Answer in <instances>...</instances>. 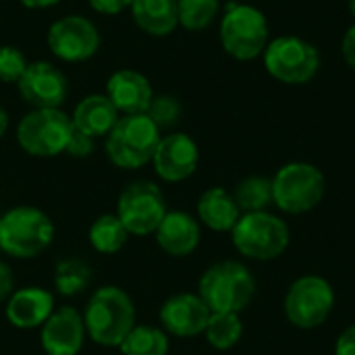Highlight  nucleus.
I'll use <instances>...</instances> for the list:
<instances>
[{
	"label": "nucleus",
	"instance_id": "34",
	"mask_svg": "<svg viewBox=\"0 0 355 355\" xmlns=\"http://www.w3.org/2000/svg\"><path fill=\"white\" fill-rule=\"evenodd\" d=\"M12 289H15V275L8 264L0 262V304L8 302V297L12 295Z\"/></svg>",
	"mask_w": 355,
	"mask_h": 355
},
{
	"label": "nucleus",
	"instance_id": "21",
	"mask_svg": "<svg viewBox=\"0 0 355 355\" xmlns=\"http://www.w3.org/2000/svg\"><path fill=\"white\" fill-rule=\"evenodd\" d=\"M239 216H241V210L233 193H229L223 187H210L198 200V218L210 231L231 233Z\"/></svg>",
	"mask_w": 355,
	"mask_h": 355
},
{
	"label": "nucleus",
	"instance_id": "26",
	"mask_svg": "<svg viewBox=\"0 0 355 355\" xmlns=\"http://www.w3.org/2000/svg\"><path fill=\"white\" fill-rule=\"evenodd\" d=\"M92 283V268L87 262L79 258H64L56 264L54 270V285L60 295L75 297L83 293Z\"/></svg>",
	"mask_w": 355,
	"mask_h": 355
},
{
	"label": "nucleus",
	"instance_id": "17",
	"mask_svg": "<svg viewBox=\"0 0 355 355\" xmlns=\"http://www.w3.org/2000/svg\"><path fill=\"white\" fill-rule=\"evenodd\" d=\"M106 98L123 114H146L154 100V92L141 73L121 69L110 75L106 83Z\"/></svg>",
	"mask_w": 355,
	"mask_h": 355
},
{
	"label": "nucleus",
	"instance_id": "37",
	"mask_svg": "<svg viewBox=\"0 0 355 355\" xmlns=\"http://www.w3.org/2000/svg\"><path fill=\"white\" fill-rule=\"evenodd\" d=\"M6 129H8V114H6V110L0 106V137L6 133Z\"/></svg>",
	"mask_w": 355,
	"mask_h": 355
},
{
	"label": "nucleus",
	"instance_id": "11",
	"mask_svg": "<svg viewBox=\"0 0 355 355\" xmlns=\"http://www.w3.org/2000/svg\"><path fill=\"white\" fill-rule=\"evenodd\" d=\"M166 198L162 189L152 181L129 183L116 202V216L129 231V235H150L156 233L158 225L166 216Z\"/></svg>",
	"mask_w": 355,
	"mask_h": 355
},
{
	"label": "nucleus",
	"instance_id": "33",
	"mask_svg": "<svg viewBox=\"0 0 355 355\" xmlns=\"http://www.w3.org/2000/svg\"><path fill=\"white\" fill-rule=\"evenodd\" d=\"M335 355H355V324H349L335 341Z\"/></svg>",
	"mask_w": 355,
	"mask_h": 355
},
{
	"label": "nucleus",
	"instance_id": "36",
	"mask_svg": "<svg viewBox=\"0 0 355 355\" xmlns=\"http://www.w3.org/2000/svg\"><path fill=\"white\" fill-rule=\"evenodd\" d=\"M60 0H21L23 6L27 8H50L54 4H58Z\"/></svg>",
	"mask_w": 355,
	"mask_h": 355
},
{
	"label": "nucleus",
	"instance_id": "12",
	"mask_svg": "<svg viewBox=\"0 0 355 355\" xmlns=\"http://www.w3.org/2000/svg\"><path fill=\"white\" fill-rule=\"evenodd\" d=\"M48 48L60 60L81 62L98 52L100 33L89 19L81 15H69L50 25Z\"/></svg>",
	"mask_w": 355,
	"mask_h": 355
},
{
	"label": "nucleus",
	"instance_id": "38",
	"mask_svg": "<svg viewBox=\"0 0 355 355\" xmlns=\"http://www.w3.org/2000/svg\"><path fill=\"white\" fill-rule=\"evenodd\" d=\"M347 4H349V12L354 15L355 19V0H347Z\"/></svg>",
	"mask_w": 355,
	"mask_h": 355
},
{
	"label": "nucleus",
	"instance_id": "8",
	"mask_svg": "<svg viewBox=\"0 0 355 355\" xmlns=\"http://www.w3.org/2000/svg\"><path fill=\"white\" fill-rule=\"evenodd\" d=\"M270 42L266 15L252 4H229L220 21V44L237 60H254Z\"/></svg>",
	"mask_w": 355,
	"mask_h": 355
},
{
	"label": "nucleus",
	"instance_id": "28",
	"mask_svg": "<svg viewBox=\"0 0 355 355\" xmlns=\"http://www.w3.org/2000/svg\"><path fill=\"white\" fill-rule=\"evenodd\" d=\"M179 25L189 31L206 29L218 15V0H177Z\"/></svg>",
	"mask_w": 355,
	"mask_h": 355
},
{
	"label": "nucleus",
	"instance_id": "22",
	"mask_svg": "<svg viewBox=\"0 0 355 355\" xmlns=\"http://www.w3.org/2000/svg\"><path fill=\"white\" fill-rule=\"evenodd\" d=\"M131 8L137 27L150 35H168L179 25L177 0H133Z\"/></svg>",
	"mask_w": 355,
	"mask_h": 355
},
{
	"label": "nucleus",
	"instance_id": "3",
	"mask_svg": "<svg viewBox=\"0 0 355 355\" xmlns=\"http://www.w3.org/2000/svg\"><path fill=\"white\" fill-rule=\"evenodd\" d=\"M54 241V225L33 206H15L0 216V250L17 260L40 256Z\"/></svg>",
	"mask_w": 355,
	"mask_h": 355
},
{
	"label": "nucleus",
	"instance_id": "16",
	"mask_svg": "<svg viewBox=\"0 0 355 355\" xmlns=\"http://www.w3.org/2000/svg\"><path fill=\"white\" fill-rule=\"evenodd\" d=\"M85 337L83 316L75 308L62 306L42 324L40 341L46 355H79Z\"/></svg>",
	"mask_w": 355,
	"mask_h": 355
},
{
	"label": "nucleus",
	"instance_id": "13",
	"mask_svg": "<svg viewBox=\"0 0 355 355\" xmlns=\"http://www.w3.org/2000/svg\"><path fill=\"white\" fill-rule=\"evenodd\" d=\"M17 85L23 100L33 108H58L69 94L64 73L46 60L29 62Z\"/></svg>",
	"mask_w": 355,
	"mask_h": 355
},
{
	"label": "nucleus",
	"instance_id": "35",
	"mask_svg": "<svg viewBox=\"0 0 355 355\" xmlns=\"http://www.w3.org/2000/svg\"><path fill=\"white\" fill-rule=\"evenodd\" d=\"M341 54H343L347 67H349L352 71H355V25H352V27L345 31V35H343V40H341Z\"/></svg>",
	"mask_w": 355,
	"mask_h": 355
},
{
	"label": "nucleus",
	"instance_id": "18",
	"mask_svg": "<svg viewBox=\"0 0 355 355\" xmlns=\"http://www.w3.org/2000/svg\"><path fill=\"white\" fill-rule=\"evenodd\" d=\"M200 239H202L200 223L183 210L166 212V216L156 229V243L164 254L173 258H185L193 254L200 245Z\"/></svg>",
	"mask_w": 355,
	"mask_h": 355
},
{
	"label": "nucleus",
	"instance_id": "19",
	"mask_svg": "<svg viewBox=\"0 0 355 355\" xmlns=\"http://www.w3.org/2000/svg\"><path fill=\"white\" fill-rule=\"evenodd\" d=\"M54 312V295L44 287H23L6 302V320L23 331L42 327Z\"/></svg>",
	"mask_w": 355,
	"mask_h": 355
},
{
	"label": "nucleus",
	"instance_id": "31",
	"mask_svg": "<svg viewBox=\"0 0 355 355\" xmlns=\"http://www.w3.org/2000/svg\"><path fill=\"white\" fill-rule=\"evenodd\" d=\"M92 152H94V137H89V135L75 129L73 135H71V141L67 146V154H71L75 158H85Z\"/></svg>",
	"mask_w": 355,
	"mask_h": 355
},
{
	"label": "nucleus",
	"instance_id": "1",
	"mask_svg": "<svg viewBox=\"0 0 355 355\" xmlns=\"http://www.w3.org/2000/svg\"><path fill=\"white\" fill-rule=\"evenodd\" d=\"M83 324L87 337L104 347H119L135 327V306L129 293L116 285H104L89 297Z\"/></svg>",
	"mask_w": 355,
	"mask_h": 355
},
{
	"label": "nucleus",
	"instance_id": "2",
	"mask_svg": "<svg viewBox=\"0 0 355 355\" xmlns=\"http://www.w3.org/2000/svg\"><path fill=\"white\" fill-rule=\"evenodd\" d=\"M198 295L212 314H241L256 295V279L245 264L237 260H223L202 275Z\"/></svg>",
	"mask_w": 355,
	"mask_h": 355
},
{
	"label": "nucleus",
	"instance_id": "6",
	"mask_svg": "<svg viewBox=\"0 0 355 355\" xmlns=\"http://www.w3.org/2000/svg\"><path fill=\"white\" fill-rule=\"evenodd\" d=\"M272 181V204L285 214L312 212L327 193L324 173L310 162H287L281 166Z\"/></svg>",
	"mask_w": 355,
	"mask_h": 355
},
{
	"label": "nucleus",
	"instance_id": "14",
	"mask_svg": "<svg viewBox=\"0 0 355 355\" xmlns=\"http://www.w3.org/2000/svg\"><path fill=\"white\" fill-rule=\"evenodd\" d=\"M212 312L198 293H177L160 308V324L166 335L189 339L204 335Z\"/></svg>",
	"mask_w": 355,
	"mask_h": 355
},
{
	"label": "nucleus",
	"instance_id": "25",
	"mask_svg": "<svg viewBox=\"0 0 355 355\" xmlns=\"http://www.w3.org/2000/svg\"><path fill=\"white\" fill-rule=\"evenodd\" d=\"M233 198L241 210V214L248 212H262L272 204V181L262 175H254L237 183Z\"/></svg>",
	"mask_w": 355,
	"mask_h": 355
},
{
	"label": "nucleus",
	"instance_id": "15",
	"mask_svg": "<svg viewBox=\"0 0 355 355\" xmlns=\"http://www.w3.org/2000/svg\"><path fill=\"white\" fill-rule=\"evenodd\" d=\"M152 162L162 181L181 183L196 173L200 164V150L187 133H168L160 137Z\"/></svg>",
	"mask_w": 355,
	"mask_h": 355
},
{
	"label": "nucleus",
	"instance_id": "5",
	"mask_svg": "<svg viewBox=\"0 0 355 355\" xmlns=\"http://www.w3.org/2000/svg\"><path fill=\"white\" fill-rule=\"evenodd\" d=\"M160 144V129L148 114H123L106 135L108 160L119 168H141L152 162Z\"/></svg>",
	"mask_w": 355,
	"mask_h": 355
},
{
	"label": "nucleus",
	"instance_id": "20",
	"mask_svg": "<svg viewBox=\"0 0 355 355\" xmlns=\"http://www.w3.org/2000/svg\"><path fill=\"white\" fill-rule=\"evenodd\" d=\"M73 127L89 137H106L119 121V110L106 96L92 94L83 98L71 116Z\"/></svg>",
	"mask_w": 355,
	"mask_h": 355
},
{
	"label": "nucleus",
	"instance_id": "4",
	"mask_svg": "<svg viewBox=\"0 0 355 355\" xmlns=\"http://www.w3.org/2000/svg\"><path fill=\"white\" fill-rule=\"evenodd\" d=\"M231 239L243 258L270 262L285 254L291 243V231L281 216L262 210L241 214L231 231Z\"/></svg>",
	"mask_w": 355,
	"mask_h": 355
},
{
	"label": "nucleus",
	"instance_id": "39",
	"mask_svg": "<svg viewBox=\"0 0 355 355\" xmlns=\"http://www.w3.org/2000/svg\"><path fill=\"white\" fill-rule=\"evenodd\" d=\"M0 252H2V250H0Z\"/></svg>",
	"mask_w": 355,
	"mask_h": 355
},
{
	"label": "nucleus",
	"instance_id": "24",
	"mask_svg": "<svg viewBox=\"0 0 355 355\" xmlns=\"http://www.w3.org/2000/svg\"><path fill=\"white\" fill-rule=\"evenodd\" d=\"M168 347V335L148 324H135L119 345L123 355H166Z\"/></svg>",
	"mask_w": 355,
	"mask_h": 355
},
{
	"label": "nucleus",
	"instance_id": "23",
	"mask_svg": "<svg viewBox=\"0 0 355 355\" xmlns=\"http://www.w3.org/2000/svg\"><path fill=\"white\" fill-rule=\"evenodd\" d=\"M89 243L100 254H116L129 239V231L116 214H102L89 227Z\"/></svg>",
	"mask_w": 355,
	"mask_h": 355
},
{
	"label": "nucleus",
	"instance_id": "10",
	"mask_svg": "<svg viewBox=\"0 0 355 355\" xmlns=\"http://www.w3.org/2000/svg\"><path fill=\"white\" fill-rule=\"evenodd\" d=\"M335 289L324 277L306 275L289 285L283 310L295 329L312 331L329 320L335 308Z\"/></svg>",
	"mask_w": 355,
	"mask_h": 355
},
{
	"label": "nucleus",
	"instance_id": "30",
	"mask_svg": "<svg viewBox=\"0 0 355 355\" xmlns=\"http://www.w3.org/2000/svg\"><path fill=\"white\" fill-rule=\"evenodd\" d=\"M146 114L156 123L158 129H164V127H173L179 121L181 106L171 96H158V98L152 100V104H150V108H148Z\"/></svg>",
	"mask_w": 355,
	"mask_h": 355
},
{
	"label": "nucleus",
	"instance_id": "32",
	"mask_svg": "<svg viewBox=\"0 0 355 355\" xmlns=\"http://www.w3.org/2000/svg\"><path fill=\"white\" fill-rule=\"evenodd\" d=\"M133 4V0H89V6L96 10V12H102V15H116V12H123L125 8H129Z\"/></svg>",
	"mask_w": 355,
	"mask_h": 355
},
{
	"label": "nucleus",
	"instance_id": "9",
	"mask_svg": "<svg viewBox=\"0 0 355 355\" xmlns=\"http://www.w3.org/2000/svg\"><path fill=\"white\" fill-rule=\"evenodd\" d=\"M73 131V121L60 108H35L21 119L17 141L27 154L50 158L67 152Z\"/></svg>",
	"mask_w": 355,
	"mask_h": 355
},
{
	"label": "nucleus",
	"instance_id": "27",
	"mask_svg": "<svg viewBox=\"0 0 355 355\" xmlns=\"http://www.w3.org/2000/svg\"><path fill=\"white\" fill-rule=\"evenodd\" d=\"M204 335H206V341L214 349L227 352V349L235 347L241 341V337H243V322H241L239 314L216 312V314L210 316Z\"/></svg>",
	"mask_w": 355,
	"mask_h": 355
},
{
	"label": "nucleus",
	"instance_id": "7",
	"mask_svg": "<svg viewBox=\"0 0 355 355\" xmlns=\"http://www.w3.org/2000/svg\"><path fill=\"white\" fill-rule=\"evenodd\" d=\"M262 58L268 75L285 85H306L320 71L318 48L300 35H279L270 40Z\"/></svg>",
	"mask_w": 355,
	"mask_h": 355
},
{
	"label": "nucleus",
	"instance_id": "29",
	"mask_svg": "<svg viewBox=\"0 0 355 355\" xmlns=\"http://www.w3.org/2000/svg\"><path fill=\"white\" fill-rule=\"evenodd\" d=\"M25 54L17 50L15 46H2L0 48V81L2 83H19L27 69Z\"/></svg>",
	"mask_w": 355,
	"mask_h": 355
}]
</instances>
